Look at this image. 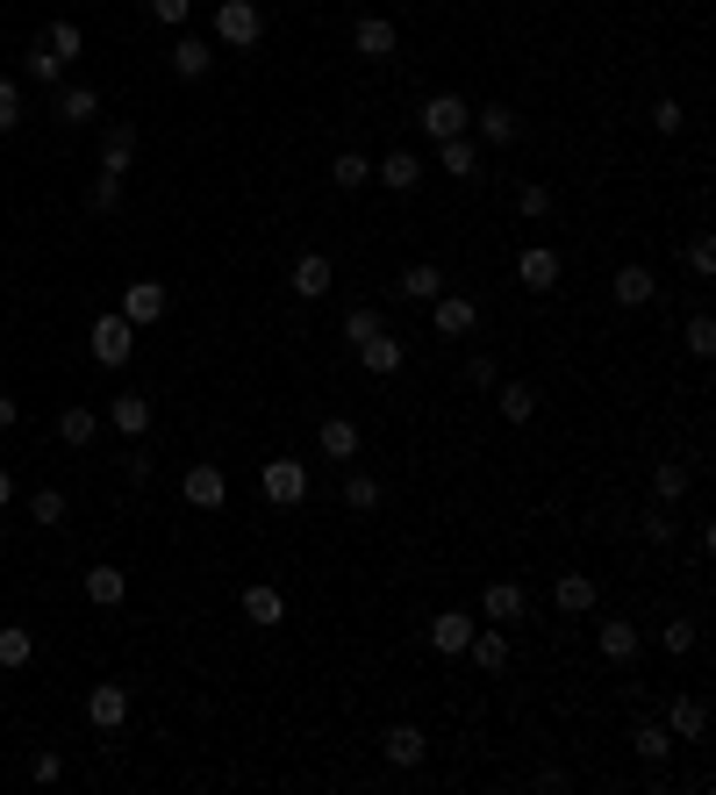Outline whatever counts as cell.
<instances>
[{
    "label": "cell",
    "instance_id": "9c48e42d",
    "mask_svg": "<svg viewBox=\"0 0 716 795\" xmlns=\"http://www.w3.org/2000/svg\"><path fill=\"white\" fill-rule=\"evenodd\" d=\"M637 646H645V638H637V623H631V617H609L602 631H595V652H602L609 667H631V660H637Z\"/></svg>",
    "mask_w": 716,
    "mask_h": 795
},
{
    "label": "cell",
    "instance_id": "277c9868",
    "mask_svg": "<svg viewBox=\"0 0 716 795\" xmlns=\"http://www.w3.org/2000/svg\"><path fill=\"white\" fill-rule=\"evenodd\" d=\"M423 136H430V144H445V136H466V122H474V109H466L459 94H430L423 101Z\"/></svg>",
    "mask_w": 716,
    "mask_h": 795
},
{
    "label": "cell",
    "instance_id": "7dc6e473",
    "mask_svg": "<svg viewBox=\"0 0 716 795\" xmlns=\"http://www.w3.org/2000/svg\"><path fill=\"white\" fill-rule=\"evenodd\" d=\"M716 351V323L709 316H688V359H709Z\"/></svg>",
    "mask_w": 716,
    "mask_h": 795
},
{
    "label": "cell",
    "instance_id": "8d00e7d4",
    "mask_svg": "<svg viewBox=\"0 0 716 795\" xmlns=\"http://www.w3.org/2000/svg\"><path fill=\"white\" fill-rule=\"evenodd\" d=\"M380 502H387V495H380L373 473H352V481H344V509H352V516H373Z\"/></svg>",
    "mask_w": 716,
    "mask_h": 795
},
{
    "label": "cell",
    "instance_id": "f6af8a7d",
    "mask_svg": "<svg viewBox=\"0 0 716 795\" xmlns=\"http://www.w3.org/2000/svg\"><path fill=\"white\" fill-rule=\"evenodd\" d=\"M681 122H688V109H681L674 94H666V101H652V130H660V136H681Z\"/></svg>",
    "mask_w": 716,
    "mask_h": 795
},
{
    "label": "cell",
    "instance_id": "4316f807",
    "mask_svg": "<svg viewBox=\"0 0 716 795\" xmlns=\"http://www.w3.org/2000/svg\"><path fill=\"white\" fill-rule=\"evenodd\" d=\"M315 445H323V458H359L365 437H359V423H352V416H330L323 431H315Z\"/></svg>",
    "mask_w": 716,
    "mask_h": 795
},
{
    "label": "cell",
    "instance_id": "f1b7e54d",
    "mask_svg": "<svg viewBox=\"0 0 716 795\" xmlns=\"http://www.w3.org/2000/svg\"><path fill=\"white\" fill-rule=\"evenodd\" d=\"M466 638H474V617H466V609H445V617L430 623V646L445 652V660H452V652H466Z\"/></svg>",
    "mask_w": 716,
    "mask_h": 795
},
{
    "label": "cell",
    "instance_id": "db71d44e",
    "mask_svg": "<svg viewBox=\"0 0 716 795\" xmlns=\"http://www.w3.org/2000/svg\"><path fill=\"white\" fill-rule=\"evenodd\" d=\"M466 380H474V388H495V359H487V351H474V359H466Z\"/></svg>",
    "mask_w": 716,
    "mask_h": 795
},
{
    "label": "cell",
    "instance_id": "816d5d0a",
    "mask_svg": "<svg viewBox=\"0 0 716 795\" xmlns=\"http://www.w3.org/2000/svg\"><path fill=\"white\" fill-rule=\"evenodd\" d=\"M29 782H43V788L65 782V760H58V753H37V760H29Z\"/></svg>",
    "mask_w": 716,
    "mask_h": 795
},
{
    "label": "cell",
    "instance_id": "52a82bcc",
    "mask_svg": "<svg viewBox=\"0 0 716 795\" xmlns=\"http://www.w3.org/2000/svg\"><path fill=\"white\" fill-rule=\"evenodd\" d=\"M523 609H530L523 580H495V588L480 595V617H487V623H501V631H509V623H523Z\"/></svg>",
    "mask_w": 716,
    "mask_h": 795
},
{
    "label": "cell",
    "instance_id": "74e56055",
    "mask_svg": "<svg viewBox=\"0 0 716 795\" xmlns=\"http://www.w3.org/2000/svg\"><path fill=\"white\" fill-rule=\"evenodd\" d=\"M29 652H37V638H29L22 623H0V667H8V674H14V667H29Z\"/></svg>",
    "mask_w": 716,
    "mask_h": 795
},
{
    "label": "cell",
    "instance_id": "9f6ffc18",
    "mask_svg": "<svg viewBox=\"0 0 716 795\" xmlns=\"http://www.w3.org/2000/svg\"><path fill=\"white\" fill-rule=\"evenodd\" d=\"M14 416H22V409H14V394H0V431H14Z\"/></svg>",
    "mask_w": 716,
    "mask_h": 795
},
{
    "label": "cell",
    "instance_id": "d4e9b609",
    "mask_svg": "<svg viewBox=\"0 0 716 795\" xmlns=\"http://www.w3.org/2000/svg\"><path fill=\"white\" fill-rule=\"evenodd\" d=\"M652 295H660L652 266H616V309H645Z\"/></svg>",
    "mask_w": 716,
    "mask_h": 795
},
{
    "label": "cell",
    "instance_id": "4dcf8cb0",
    "mask_svg": "<svg viewBox=\"0 0 716 795\" xmlns=\"http://www.w3.org/2000/svg\"><path fill=\"white\" fill-rule=\"evenodd\" d=\"M330 187H344V194L373 187V158H359V151H338V158H330Z\"/></svg>",
    "mask_w": 716,
    "mask_h": 795
},
{
    "label": "cell",
    "instance_id": "8fae6325",
    "mask_svg": "<svg viewBox=\"0 0 716 795\" xmlns=\"http://www.w3.org/2000/svg\"><path fill=\"white\" fill-rule=\"evenodd\" d=\"M516 280H523L530 295H552V287H559V251H552V244H530V251L516 258Z\"/></svg>",
    "mask_w": 716,
    "mask_h": 795
},
{
    "label": "cell",
    "instance_id": "7a4b0ae2",
    "mask_svg": "<svg viewBox=\"0 0 716 795\" xmlns=\"http://www.w3.org/2000/svg\"><path fill=\"white\" fill-rule=\"evenodd\" d=\"M86 344H94V359L115 373V365H129V351H136V323L122 309H108V316H94V338Z\"/></svg>",
    "mask_w": 716,
    "mask_h": 795
},
{
    "label": "cell",
    "instance_id": "b9f144b4",
    "mask_svg": "<svg viewBox=\"0 0 716 795\" xmlns=\"http://www.w3.org/2000/svg\"><path fill=\"white\" fill-rule=\"evenodd\" d=\"M552 208H559V194H552V187H538V179H530V187L516 194V216H523V223H544Z\"/></svg>",
    "mask_w": 716,
    "mask_h": 795
},
{
    "label": "cell",
    "instance_id": "60d3db41",
    "mask_svg": "<svg viewBox=\"0 0 716 795\" xmlns=\"http://www.w3.org/2000/svg\"><path fill=\"white\" fill-rule=\"evenodd\" d=\"M380 330H387V323H380V309H373V301L344 309V344H365V338H380Z\"/></svg>",
    "mask_w": 716,
    "mask_h": 795
},
{
    "label": "cell",
    "instance_id": "603a6c76",
    "mask_svg": "<svg viewBox=\"0 0 716 795\" xmlns=\"http://www.w3.org/2000/svg\"><path fill=\"white\" fill-rule=\"evenodd\" d=\"M80 588H86V602H94V609H115L122 595H129V574H122V567H86Z\"/></svg>",
    "mask_w": 716,
    "mask_h": 795
},
{
    "label": "cell",
    "instance_id": "7c38bea8",
    "mask_svg": "<svg viewBox=\"0 0 716 795\" xmlns=\"http://www.w3.org/2000/svg\"><path fill=\"white\" fill-rule=\"evenodd\" d=\"M394 295H402V301H423V309H430V301L445 295V266H437V258H416V266L394 280Z\"/></svg>",
    "mask_w": 716,
    "mask_h": 795
},
{
    "label": "cell",
    "instance_id": "ab89813d",
    "mask_svg": "<svg viewBox=\"0 0 716 795\" xmlns=\"http://www.w3.org/2000/svg\"><path fill=\"white\" fill-rule=\"evenodd\" d=\"M43 51H51V58H65V65H72V58H80V51H86V37H80V22H51V29H43Z\"/></svg>",
    "mask_w": 716,
    "mask_h": 795
},
{
    "label": "cell",
    "instance_id": "d6a6232c",
    "mask_svg": "<svg viewBox=\"0 0 716 795\" xmlns=\"http://www.w3.org/2000/svg\"><path fill=\"white\" fill-rule=\"evenodd\" d=\"M437 158H445L452 179H480V144H466V136H445V144H437Z\"/></svg>",
    "mask_w": 716,
    "mask_h": 795
},
{
    "label": "cell",
    "instance_id": "c3c4849f",
    "mask_svg": "<svg viewBox=\"0 0 716 795\" xmlns=\"http://www.w3.org/2000/svg\"><path fill=\"white\" fill-rule=\"evenodd\" d=\"M637 538H645V545H674V516H666V502L645 516V524H637Z\"/></svg>",
    "mask_w": 716,
    "mask_h": 795
},
{
    "label": "cell",
    "instance_id": "2e32d148",
    "mask_svg": "<svg viewBox=\"0 0 716 795\" xmlns=\"http://www.w3.org/2000/svg\"><path fill=\"white\" fill-rule=\"evenodd\" d=\"M165 301H173V295H165L158 280H129V287H122V316H129V323H158Z\"/></svg>",
    "mask_w": 716,
    "mask_h": 795
},
{
    "label": "cell",
    "instance_id": "bcb514c9",
    "mask_svg": "<svg viewBox=\"0 0 716 795\" xmlns=\"http://www.w3.org/2000/svg\"><path fill=\"white\" fill-rule=\"evenodd\" d=\"M652 638H660V646L674 652V660H681V652H695V623H688V617H674L666 631H652Z\"/></svg>",
    "mask_w": 716,
    "mask_h": 795
},
{
    "label": "cell",
    "instance_id": "ba28073f",
    "mask_svg": "<svg viewBox=\"0 0 716 795\" xmlns=\"http://www.w3.org/2000/svg\"><path fill=\"white\" fill-rule=\"evenodd\" d=\"M86 724H94V731H122V724H129V688L101 681L94 695H86Z\"/></svg>",
    "mask_w": 716,
    "mask_h": 795
},
{
    "label": "cell",
    "instance_id": "30bf717a",
    "mask_svg": "<svg viewBox=\"0 0 716 795\" xmlns=\"http://www.w3.org/2000/svg\"><path fill=\"white\" fill-rule=\"evenodd\" d=\"M359 365H365L373 380H387V373H402V365H408V344L394 338V330H380V338L359 344Z\"/></svg>",
    "mask_w": 716,
    "mask_h": 795
},
{
    "label": "cell",
    "instance_id": "5b68a950",
    "mask_svg": "<svg viewBox=\"0 0 716 795\" xmlns=\"http://www.w3.org/2000/svg\"><path fill=\"white\" fill-rule=\"evenodd\" d=\"M179 495H187V509H222V502H230V481H222L216 458H201V466H187Z\"/></svg>",
    "mask_w": 716,
    "mask_h": 795
},
{
    "label": "cell",
    "instance_id": "6f0895ef",
    "mask_svg": "<svg viewBox=\"0 0 716 795\" xmlns=\"http://www.w3.org/2000/svg\"><path fill=\"white\" fill-rule=\"evenodd\" d=\"M8 502H14V473L0 466V509H8Z\"/></svg>",
    "mask_w": 716,
    "mask_h": 795
},
{
    "label": "cell",
    "instance_id": "836d02e7",
    "mask_svg": "<svg viewBox=\"0 0 716 795\" xmlns=\"http://www.w3.org/2000/svg\"><path fill=\"white\" fill-rule=\"evenodd\" d=\"M688 481H695V473H688V466H681V458H660V466H652V495H660V502H666V509H674V502H681V495H688Z\"/></svg>",
    "mask_w": 716,
    "mask_h": 795
},
{
    "label": "cell",
    "instance_id": "9a60e30c",
    "mask_svg": "<svg viewBox=\"0 0 716 795\" xmlns=\"http://www.w3.org/2000/svg\"><path fill=\"white\" fill-rule=\"evenodd\" d=\"M330 280H338V266H330V251H301L294 258V295L301 301H323Z\"/></svg>",
    "mask_w": 716,
    "mask_h": 795
},
{
    "label": "cell",
    "instance_id": "e575fe53",
    "mask_svg": "<svg viewBox=\"0 0 716 795\" xmlns=\"http://www.w3.org/2000/svg\"><path fill=\"white\" fill-rule=\"evenodd\" d=\"M58 437H65L72 452L94 445V437H101V416H94V409H65V416H58Z\"/></svg>",
    "mask_w": 716,
    "mask_h": 795
},
{
    "label": "cell",
    "instance_id": "7bdbcfd3",
    "mask_svg": "<svg viewBox=\"0 0 716 795\" xmlns=\"http://www.w3.org/2000/svg\"><path fill=\"white\" fill-rule=\"evenodd\" d=\"M29 516H37L43 530L65 524V487H37V495H29Z\"/></svg>",
    "mask_w": 716,
    "mask_h": 795
},
{
    "label": "cell",
    "instance_id": "3957f363",
    "mask_svg": "<svg viewBox=\"0 0 716 795\" xmlns=\"http://www.w3.org/2000/svg\"><path fill=\"white\" fill-rule=\"evenodd\" d=\"M258 487H266V502L294 509V502H309V466H301V458H266V466H258Z\"/></svg>",
    "mask_w": 716,
    "mask_h": 795
},
{
    "label": "cell",
    "instance_id": "7402d4cb",
    "mask_svg": "<svg viewBox=\"0 0 716 795\" xmlns=\"http://www.w3.org/2000/svg\"><path fill=\"white\" fill-rule=\"evenodd\" d=\"M495 402H501V423L538 416V388H530V380H495Z\"/></svg>",
    "mask_w": 716,
    "mask_h": 795
},
{
    "label": "cell",
    "instance_id": "1f68e13d",
    "mask_svg": "<svg viewBox=\"0 0 716 795\" xmlns=\"http://www.w3.org/2000/svg\"><path fill=\"white\" fill-rule=\"evenodd\" d=\"M94 115H101V86H65V94H58V122L80 130V122H94Z\"/></svg>",
    "mask_w": 716,
    "mask_h": 795
},
{
    "label": "cell",
    "instance_id": "e0dca14e",
    "mask_svg": "<svg viewBox=\"0 0 716 795\" xmlns=\"http://www.w3.org/2000/svg\"><path fill=\"white\" fill-rule=\"evenodd\" d=\"M373 179H380L387 194H416V179H423V158H416V151H387V158L373 165Z\"/></svg>",
    "mask_w": 716,
    "mask_h": 795
},
{
    "label": "cell",
    "instance_id": "f907efd6",
    "mask_svg": "<svg viewBox=\"0 0 716 795\" xmlns=\"http://www.w3.org/2000/svg\"><path fill=\"white\" fill-rule=\"evenodd\" d=\"M688 272H695V280H709V272H716V244H709V237L688 244Z\"/></svg>",
    "mask_w": 716,
    "mask_h": 795
},
{
    "label": "cell",
    "instance_id": "ac0fdd59",
    "mask_svg": "<svg viewBox=\"0 0 716 795\" xmlns=\"http://www.w3.org/2000/svg\"><path fill=\"white\" fill-rule=\"evenodd\" d=\"M394 43H402V37H394L387 14H359V29H352V51L359 58H394Z\"/></svg>",
    "mask_w": 716,
    "mask_h": 795
},
{
    "label": "cell",
    "instance_id": "d590c367",
    "mask_svg": "<svg viewBox=\"0 0 716 795\" xmlns=\"http://www.w3.org/2000/svg\"><path fill=\"white\" fill-rule=\"evenodd\" d=\"M631 745H637V760H652V767H660V760H674V731H666V724H637Z\"/></svg>",
    "mask_w": 716,
    "mask_h": 795
},
{
    "label": "cell",
    "instance_id": "d6986e66",
    "mask_svg": "<svg viewBox=\"0 0 716 795\" xmlns=\"http://www.w3.org/2000/svg\"><path fill=\"white\" fill-rule=\"evenodd\" d=\"M243 617H251L258 631H280V623H287V595L258 580V588H243Z\"/></svg>",
    "mask_w": 716,
    "mask_h": 795
},
{
    "label": "cell",
    "instance_id": "cb8c5ba5",
    "mask_svg": "<svg viewBox=\"0 0 716 795\" xmlns=\"http://www.w3.org/2000/svg\"><path fill=\"white\" fill-rule=\"evenodd\" d=\"M208 65H216V43L208 37H179L173 43V72L179 80H208Z\"/></svg>",
    "mask_w": 716,
    "mask_h": 795
},
{
    "label": "cell",
    "instance_id": "ee69618b",
    "mask_svg": "<svg viewBox=\"0 0 716 795\" xmlns=\"http://www.w3.org/2000/svg\"><path fill=\"white\" fill-rule=\"evenodd\" d=\"M115 202H122V179H108V173H101L94 187H86V208H94V216H115Z\"/></svg>",
    "mask_w": 716,
    "mask_h": 795
},
{
    "label": "cell",
    "instance_id": "681fc988",
    "mask_svg": "<svg viewBox=\"0 0 716 795\" xmlns=\"http://www.w3.org/2000/svg\"><path fill=\"white\" fill-rule=\"evenodd\" d=\"M14 122H22V86H14V80H0V136H8Z\"/></svg>",
    "mask_w": 716,
    "mask_h": 795
},
{
    "label": "cell",
    "instance_id": "83f0119b",
    "mask_svg": "<svg viewBox=\"0 0 716 795\" xmlns=\"http://www.w3.org/2000/svg\"><path fill=\"white\" fill-rule=\"evenodd\" d=\"M595 574H559V617H588L595 609Z\"/></svg>",
    "mask_w": 716,
    "mask_h": 795
},
{
    "label": "cell",
    "instance_id": "f5cc1de1",
    "mask_svg": "<svg viewBox=\"0 0 716 795\" xmlns=\"http://www.w3.org/2000/svg\"><path fill=\"white\" fill-rule=\"evenodd\" d=\"M194 14V0H151V22H165V29H179Z\"/></svg>",
    "mask_w": 716,
    "mask_h": 795
},
{
    "label": "cell",
    "instance_id": "ffe728a7",
    "mask_svg": "<svg viewBox=\"0 0 716 795\" xmlns=\"http://www.w3.org/2000/svg\"><path fill=\"white\" fill-rule=\"evenodd\" d=\"M466 652H474V667H480V674H501V667H509V631H501V623H495V631H480V623H474Z\"/></svg>",
    "mask_w": 716,
    "mask_h": 795
},
{
    "label": "cell",
    "instance_id": "4fadbf2b",
    "mask_svg": "<svg viewBox=\"0 0 716 795\" xmlns=\"http://www.w3.org/2000/svg\"><path fill=\"white\" fill-rule=\"evenodd\" d=\"M380 753H387V767H423L430 739H423L416 724H387V731H380Z\"/></svg>",
    "mask_w": 716,
    "mask_h": 795
},
{
    "label": "cell",
    "instance_id": "5bb4252c",
    "mask_svg": "<svg viewBox=\"0 0 716 795\" xmlns=\"http://www.w3.org/2000/svg\"><path fill=\"white\" fill-rule=\"evenodd\" d=\"M666 731H674L681 745H695L709 731V702L703 695H674V702H666Z\"/></svg>",
    "mask_w": 716,
    "mask_h": 795
},
{
    "label": "cell",
    "instance_id": "11a10c76",
    "mask_svg": "<svg viewBox=\"0 0 716 795\" xmlns=\"http://www.w3.org/2000/svg\"><path fill=\"white\" fill-rule=\"evenodd\" d=\"M122 481L144 487V481H151V458H144V452H129V458H122Z\"/></svg>",
    "mask_w": 716,
    "mask_h": 795
},
{
    "label": "cell",
    "instance_id": "484cf974",
    "mask_svg": "<svg viewBox=\"0 0 716 795\" xmlns=\"http://www.w3.org/2000/svg\"><path fill=\"white\" fill-rule=\"evenodd\" d=\"M108 423H115L122 437H144V431H151V394H115V402H108Z\"/></svg>",
    "mask_w": 716,
    "mask_h": 795
},
{
    "label": "cell",
    "instance_id": "6da1fadb",
    "mask_svg": "<svg viewBox=\"0 0 716 795\" xmlns=\"http://www.w3.org/2000/svg\"><path fill=\"white\" fill-rule=\"evenodd\" d=\"M258 37H266V8H258V0H216V43L251 51Z\"/></svg>",
    "mask_w": 716,
    "mask_h": 795
},
{
    "label": "cell",
    "instance_id": "f546056e",
    "mask_svg": "<svg viewBox=\"0 0 716 795\" xmlns=\"http://www.w3.org/2000/svg\"><path fill=\"white\" fill-rule=\"evenodd\" d=\"M474 122H480V144H516V130H523V122H516L509 109H501V101H487V109H474Z\"/></svg>",
    "mask_w": 716,
    "mask_h": 795
},
{
    "label": "cell",
    "instance_id": "44dd1931",
    "mask_svg": "<svg viewBox=\"0 0 716 795\" xmlns=\"http://www.w3.org/2000/svg\"><path fill=\"white\" fill-rule=\"evenodd\" d=\"M129 158H136V122H108V144H101V173L122 179V173H129Z\"/></svg>",
    "mask_w": 716,
    "mask_h": 795
},
{
    "label": "cell",
    "instance_id": "8992f818",
    "mask_svg": "<svg viewBox=\"0 0 716 795\" xmlns=\"http://www.w3.org/2000/svg\"><path fill=\"white\" fill-rule=\"evenodd\" d=\"M430 330H437V338H474V330H480V309H474L466 295H437V301H430Z\"/></svg>",
    "mask_w": 716,
    "mask_h": 795
},
{
    "label": "cell",
    "instance_id": "f35d334b",
    "mask_svg": "<svg viewBox=\"0 0 716 795\" xmlns=\"http://www.w3.org/2000/svg\"><path fill=\"white\" fill-rule=\"evenodd\" d=\"M22 72L37 86H58V80H65V58H51V51H43V37H37V43H29V58H22Z\"/></svg>",
    "mask_w": 716,
    "mask_h": 795
}]
</instances>
